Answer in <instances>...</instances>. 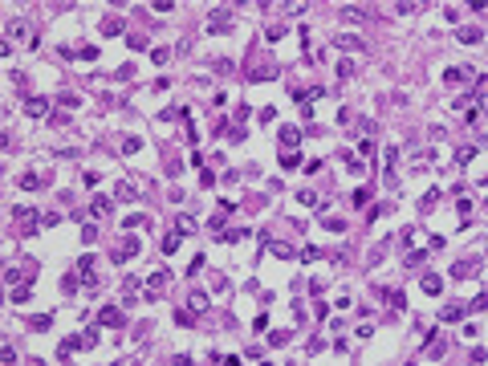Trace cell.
Listing matches in <instances>:
<instances>
[{
  "label": "cell",
  "mask_w": 488,
  "mask_h": 366,
  "mask_svg": "<svg viewBox=\"0 0 488 366\" xmlns=\"http://www.w3.org/2000/svg\"><path fill=\"white\" fill-rule=\"evenodd\" d=\"M321 224L330 232H346V220H338V216H321Z\"/></svg>",
  "instance_id": "23"
},
{
  "label": "cell",
  "mask_w": 488,
  "mask_h": 366,
  "mask_svg": "<svg viewBox=\"0 0 488 366\" xmlns=\"http://www.w3.org/2000/svg\"><path fill=\"white\" fill-rule=\"evenodd\" d=\"M94 240H98V228L86 224V228H82V244H94Z\"/></svg>",
  "instance_id": "35"
},
{
  "label": "cell",
  "mask_w": 488,
  "mask_h": 366,
  "mask_svg": "<svg viewBox=\"0 0 488 366\" xmlns=\"http://www.w3.org/2000/svg\"><path fill=\"white\" fill-rule=\"evenodd\" d=\"M29 326H33V330H49V326H53V313H49V317H45V313H41V317H33Z\"/></svg>",
  "instance_id": "36"
},
{
  "label": "cell",
  "mask_w": 488,
  "mask_h": 366,
  "mask_svg": "<svg viewBox=\"0 0 488 366\" xmlns=\"http://www.w3.org/2000/svg\"><path fill=\"white\" fill-rule=\"evenodd\" d=\"M151 61H155V65H167V61H171V49H155Z\"/></svg>",
  "instance_id": "33"
},
{
  "label": "cell",
  "mask_w": 488,
  "mask_h": 366,
  "mask_svg": "<svg viewBox=\"0 0 488 366\" xmlns=\"http://www.w3.org/2000/svg\"><path fill=\"white\" fill-rule=\"evenodd\" d=\"M317 257H321V249H313V244H309V249H301V253H297V261H305V265H309V261H317Z\"/></svg>",
  "instance_id": "29"
},
{
  "label": "cell",
  "mask_w": 488,
  "mask_h": 366,
  "mask_svg": "<svg viewBox=\"0 0 488 366\" xmlns=\"http://www.w3.org/2000/svg\"><path fill=\"white\" fill-rule=\"evenodd\" d=\"M342 17H346V21H362V9H354V5H346V9H342Z\"/></svg>",
  "instance_id": "37"
},
{
  "label": "cell",
  "mask_w": 488,
  "mask_h": 366,
  "mask_svg": "<svg viewBox=\"0 0 488 366\" xmlns=\"http://www.w3.org/2000/svg\"><path fill=\"white\" fill-rule=\"evenodd\" d=\"M82 338H86V350H94V346H98V330H94V326H90Z\"/></svg>",
  "instance_id": "39"
},
{
  "label": "cell",
  "mask_w": 488,
  "mask_h": 366,
  "mask_svg": "<svg viewBox=\"0 0 488 366\" xmlns=\"http://www.w3.org/2000/svg\"><path fill=\"white\" fill-rule=\"evenodd\" d=\"M98 326H114V330H118V326H126L122 305H114V301H110V305H102V309H98Z\"/></svg>",
  "instance_id": "4"
},
{
  "label": "cell",
  "mask_w": 488,
  "mask_h": 366,
  "mask_svg": "<svg viewBox=\"0 0 488 366\" xmlns=\"http://www.w3.org/2000/svg\"><path fill=\"white\" fill-rule=\"evenodd\" d=\"M423 257H427V249H415V253H407V269H415V265H423Z\"/></svg>",
  "instance_id": "31"
},
{
  "label": "cell",
  "mask_w": 488,
  "mask_h": 366,
  "mask_svg": "<svg viewBox=\"0 0 488 366\" xmlns=\"http://www.w3.org/2000/svg\"><path fill=\"white\" fill-rule=\"evenodd\" d=\"M338 77H354V65H350V61H338Z\"/></svg>",
  "instance_id": "41"
},
{
  "label": "cell",
  "mask_w": 488,
  "mask_h": 366,
  "mask_svg": "<svg viewBox=\"0 0 488 366\" xmlns=\"http://www.w3.org/2000/svg\"><path fill=\"white\" fill-rule=\"evenodd\" d=\"M395 13H399V17H411V13H419V5H395Z\"/></svg>",
  "instance_id": "40"
},
{
  "label": "cell",
  "mask_w": 488,
  "mask_h": 366,
  "mask_svg": "<svg viewBox=\"0 0 488 366\" xmlns=\"http://www.w3.org/2000/svg\"><path fill=\"white\" fill-rule=\"evenodd\" d=\"M163 253H167V257H171V253H179V232H171L167 240H163Z\"/></svg>",
  "instance_id": "28"
},
{
  "label": "cell",
  "mask_w": 488,
  "mask_h": 366,
  "mask_svg": "<svg viewBox=\"0 0 488 366\" xmlns=\"http://www.w3.org/2000/svg\"><path fill=\"white\" fill-rule=\"evenodd\" d=\"M13 224L21 236H33L37 228H45V212H33V208H13Z\"/></svg>",
  "instance_id": "1"
},
{
  "label": "cell",
  "mask_w": 488,
  "mask_h": 366,
  "mask_svg": "<svg viewBox=\"0 0 488 366\" xmlns=\"http://www.w3.org/2000/svg\"><path fill=\"white\" fill-rule=\"evenodd\" d=\"M468 273H472V265H468V261H460V265L452 269V277H468Z\"/></svg>",
  "instance_id": "44"
},
{
  "label": "cell",
  "mask_w": 488,
  "mask_h": 366,
  "mask_svg": "<svg viewBox=\"0 0 488 366\" xmlns=\"http://www.w3.org/2000/svg\"><path fill=\"white\" fill-rule=\"evenodd\" d=\"M260 244H265V253H273V257H281V261H289V257H297V253H293V249H289V244H277V240H273V236H265V240H260Z\"/></svg>",
  "instance_id": "7"
},
{
  "label": "cell",
  "mask_w": 488,
  "mask_h": 366,
  "mask_svg": "<svg viewBox=\"0 0 488 366\" xmlns=\"http://www.w3.org/2000/svg\"><path fill=\"white\" fill-rule=\"evenodd\" d=\"M146 281H151V289H146V301H155V297H163V289H167V281H171V277L163 273V269H155Z\"/></svg>",
  "instance_id": "5"
},
{
  "label": "cell",
  "mask_w": 488,
  "mask_h": 366,
  "mask_svg": "<svg viewBox=\"0 0 488 366\" xmlns=\"http://www.w3.org/2000/svg\"><path fill=\"white\" fill-rule=\"evenodd\" d=\"M439 289H443V281H439V273H427V277H423V293H431V297H435Z\"/></svg>",
  "instance_id": "15"
},
{
  "label": "cell",
  "mask_w": 488,
  "mask_h": 366,
  "mask_svg": "<svg viewBox=\"0 0 488 366\" xmlns=\"http://www.w3.org/2000/svg\"><path fill=\"white\" fill-rule=\"evenodd\" d=\"M289 338H293V334H289V330H273V334H269V346H285V342H289Z\"/></svg>",
  "instance_id": "27"
},
{
  "label": "cell",
  "mask_w": 488,
  "mask_h": 366,
  "mask_svg": "<svg viewBox=\"0 0 488 366\" xmlns=\"http://www.w3.org/2000/svg\"><path fill=\"white\" fill-rule=\"evenodd\" d=\"M78 277H82L86 289H98V285H102V281H98V265H94V257H82V261H78Z\"/></svg>",
  "instance_id": "3"
},
{
  "label": "cell",
  "mask_w": 488,
  "mask_h": 366,
  "mask_svg": "<svg viewBox=\"0 0 488 366\" xmlns=\"http://www.w3.org/2000/svg\"><path fill=\"white\" fill-rule=\"evenodd\" d=\"M142 220H146V216H126V220H122V228H126V232H130V228H138V224H142Z\"/></svg>",
  "instance_id": "43"
},
{
  "label": "cell",
  "mask_w": 488,
  "mask_h": 366,
  "mask_svg": "<svg viewBox=\"0 0 488 366\" xmlns=\"http://www.w3.org/2000/svg\"><path fill=\"white\" fill-rule=\"evenodd\" d=\"M102 33H106V37H118V33H126V21H122V17H106V21H102Z\"/></svg>",
  "instance_id": "10"
},
{
  "label": "cell",
  "mask_w": 488,
  "mask_h": 366,
  "mask_svg": "<svg viewBox=\"0 0 488 366\" xmlns=\"http://www.w3.org/2000/svg\"><path fill=\"white\" fill-rule=\"evenodd\" d=\"M138 249H142V244H138L134 236H126V240L118 244V249H114V265H122V261H130V257H134Z\"/></svg>",
  "instance_id": "6"
},
{
  "label": "cell",
  "mask_w": 488,
  "mask_h": 366,
  "mask_svg": "<svg viewBox=\"0 0 488 366\" xmlns=\"http://www.w3.org/2000/svg\"><path fill=\"white\" fill-rule=\"evenodd\" d=\"M248 236V228H232V232H224V244H240Z\"/></svg>",
  "instance_id": "26"
},
{
  "label": "cell",
  "mask_w": 488,
  "mask_h": 366,
  "mask_svg": "<svg viewBox=\"0 0 488 366\" xmlns=\"http://www.w3.org/2000/svg\"><path fill=\"white\" fill-rule=\"evenodd\" d=\"M443 346H447V342L439 338V330H431V334H427V350H423V354H427V358H435V354H443Z\"/></svg>",
  "instance_id": "12"
},
{
  "label": "cell",
  "mask_w": 488,
  "mask_h": 366,
  "mask_svg": "<svg viewBox=\"0 0 488 366\" xmlns=\"http://www.w3.org/2000/svg\"><path fill=\"white\" fill-rule=\"evenodd\" d=\"M334 49H346V53H362L366 45H362L358 37H338V41H334Z\"/></svg>",
  "instance_id": "13"
},
{
  "label": "cell",
  "mask_w": 488,
  "mask_h": 366,
  "mask_svg": "<svg viewBox=\"0 0 488 366\" xmlns=\"http://www.w3.org/2000/svg\"><path fill=\"white\" fill-rule=\"evenodd\" d=\"M204 29H208V33H232V13H228V9H212Z\"/></svg>",
  "instance_id": "2"
},
{
  "label": "cell",
  "mask_w": 488,
  "mask_h": 366,
  "mask_svg": "<svg viewBox=\"0 0 488 366\" xmlns=\"http://www.w3.org/2000/svg\"><path fill=\"white\" fill-rule=\"evenodd\" d=\"M138 151H142V139H134V135L122 139V155H138Z\"/></svg>",
  "instance_id": "19"
},
{
  "label": "cell",
  "mask_w": 488,
  "mask_h": 366,
  "mask_svg": "<svg viewBox=\"0 0 488 366\" xmlns=\"http://www.w3.org/2000/svg\"><path fill=\"white\" fill-rule=\"evenodd\" d=\"M464 313H468L464 305H443V313H439V317H443V321H460Z\"/></svg>",
  "instance_id": "18"
},
{
  "label": "cell",
  "mask_w": 488,
  "mask_h": 366,
  "mask_svg": "<svg viewBox=\"0 0 488 366\" xmlns=\"http://www.w3.org/2000/svg\"><path fill=\"white\" fill-rule=\"evenodd\" d=\"M472 77V69H443V82H464Z\"/></svg>",
  "instance_id": "25"
},
{
  "label": "cell",
  "mask_w": 488,
  "mask_h": 366,
  "mask_svg": "<svg viewBox=\"0 0 488 366\" xmlns=\"http://www.w3.org/2000/svg\"><path fill=\"white\" fill-rule=\"evenodd\" d=\"M25 301H29V285H21V289L13 285V305H25Z\"/></svg>",
  "instance_id": "32"
},
{
  "label": "cell",
  "mask_w": 488,
  "mask_h": 366,
  "mask_svg": "<svg viewBox=\"0 0 488 366\" xmlns=\"http://www.w3.org/2000/svg\"><path fill=\"white\" fill-rule=\"evenodd\" d=\"M265 37H269V41H281V37H285V25H281V21H277V25H269V29H265Z\"/></svg>",
  "instance_id": "30"
},
{
  "label": "cell",
  "mask_w": 488,
  "mask_h": 366,
  "mask_svg": "<svg viewBox=\"0 0 488 366\" xmlns=\"http://www.w3.org/2000/svg\"><path fill=\"white\" fill-rule=\"evenodd\" d=\"M383 297H387L395 309H407V297H403V293H395V289H383Z\"/></svg>",
  "instance_id": "22"
},
{
  "label": "cell",
  "mask_w": 488,
  "mask_h": 366,
  "mask_svg": "<svg viewBox=\"0 0 488 366\" xmlns=\"http://www.w3.org/2000/svg\"><path fill=\"white\" fill-rule=\"evenodd\" d=\"M90 212H94V216H110V212H114V199H110V195H94V199H90Z\"/></svg>",
  "instance_id": "9"
},
{
  "label": "cell",
  "mask_w": 488,
  "mask_h": 366,
  "mask_svg": "<svg viewBox=\"0 0 488 366\" xmlns=\"http://www.w3.org/2000/svg\"><path fill=\"white\" fill-rule=\"evenodd\" d=\"M130 77H134V65H122V69L114 73V82H130Z\"/></svg>",
  "instance_id": "38"
},
{
  "label": "cell",
  "mask_w": 488,
  "mask_h": 366,
  "mask_svg": "<svg viewBox=\"0 0 488 366\" xmlns=\"http://www.w3.org/2000/svg\"><path fill=\"white\" fill-rule=\"evenodd\" d=\"M9 37L21 41V37H25V21H9Z\"/></svg>",
  "instance_id": "34"
},
{
  "label": "cell",
  "mask_w": 488,
  "mask_h": 366,
  "mask_svg": "<svg viewBox=\"0 0 488 366\" xmlns=\"http://www.w3.org/2000/svg\"><path fill=\"white\" fill-rule=\"evenodd\" d=\"M114 195H118V199H138V187H134V183H118Z\"/></svg>",
  "instance_id": "17"
},
{
  "label": "cell",
  "mask_w": 488,
  "mask_h": 366,
  "mask_svg": "<svg viewBox=\"0 0 488 366\" xmlns=\"http://www.w3.org/2000/svg\"><path fill=\"white\" fill-rule=\"evenodd\" d=\"M297 163H301V155H297V151H289V155L281 159V167H297Z\"/></svg>",
  "instance_id": "42"
},
{
  "label": "cell",
  "mask_w": 488,
  "mask_h": 366,
  "mask_svg": "<svg viewBox=\"0 0 488 366\" xmlns=\"http://www.w3.org/2000/svg\"><path fill=\"white\" fill-rule=\"evenodd\" d=\"M25 114H29V118L49 114V98H29V102H25Z\"/></svg>",
  "instance_id": "8"
},
{
  "label": "cell",
  "mask_w": 488,
  "mask_h": 366,
  "mask_svg": "<svg viewBox=\"0 0 488 366\" xmlns=\"http://www.w3.org/2000/svg\"><path fill=\"white\" fill-rule=\"evenodd\" d=\"M277 135H281V143H285V147H297V143H301V131H297V127H281Z\"/></svg>",
  "instance_id": "14"
},
{
  "label": "cell",
  "mask_w": 488,
  "mask_h": 366,
  "mask_svg": "<svg viewBox=\"0 0 488 366\" xmlns=\"http://www.w3.org/2000/svg\"><path fill=\"white\" fill-rule=\"evenodd\" d=\"M456 37H460V41H464V45H476V41H480V29H460V33H456Z\"/></svg>",
  "instance_id": "24"
},
{
  "label": "cell",
  "mask_w": 488,
  "mask_h": 366,
  "mask_svg": "<svg viewBox=\"0 0 488 366\" xmlns=\"http://www.w3.org/2000/svg\"><path fill=\"white\" fill-rule=\"evenodd\" d=\"M21 187L37 191V187H41V175H37V171H25V175H21Z\"/></svg>",
  "instance_id": "20"
},
{
  "label": "cell",
  "mask_w": 488,
  "mask_h": 366,
  "mask_svg": "<svg viewBox=\"0 0 488 366\" xmlns=\"http://www.w3.org/2000/svg\"><path fill=\"white\" fill-rule=\"evenodd\" d=\"M175 232H179V236H192V232H196V220L179 216V220H175Z\"/></svg>",
  "instance_id": "21"
},
{
  "label": "cell",
  "mask_w": 488,
  "mask_h": 366,
  "mask_svg": "<svg viewBox=\"0 0 488 366\" xmlns=\"http://www.w3.org/2000/svg\"><path fill=\"white\" fill-rule=\"evenodd\" d=\"M187 305H192V309H196V313H200V309H208V305H212V297H208V293H200V289H196V293H192V297H187Z\"/></svg>",
  "instance_id": "16"
},
{
  "label": "cell",
  "mask_w": 488,
  "mask_h": 366,
  "mask_svg": "<svg viewBox=\"0 0 488 366\" xmlns=\"http://www.w3.org/2000/svg\"><path fill=\"white\" fill-rule=\"evenodd\" d=\"M138 281H142V277H126V281H122V297H126V305L138 301Z\"/></svg>",
  "instance_id": "11"
}]
</instances>
